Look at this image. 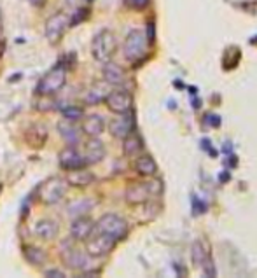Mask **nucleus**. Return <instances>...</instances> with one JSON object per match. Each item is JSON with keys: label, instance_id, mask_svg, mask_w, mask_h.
I'll return each mask as SVG.
<instances>
[{"label": "nucleus", "instance_id": "nucleus-27", "mask_svg": "<svg viewBox=\"0 0 257 278\" xmlns=\"http://www.w3.org/2000/svg\"><path fill=\"white\" fill-rule=\"evenodd\" d=\"M91 207H93L91 201H86V199H83V201L72 203V205L68 207V214H70V215H83L84 212H88Z\"/></svg>", "mask_w": 257, "mask_h": 278}, {"label": "nucleus", "instance_id": "nucleus-31", "mask_svg": "<svg viewBox=\"0 0 257 278\" xmlns=\"http://www.w3.org/2000/svg\"><path fill=\"white\" fill-rule=\"evenodd\" d=\"M46 276H65L63 271H58V269H49V271H44Z\"/></svg>", "mask_w": 257, "mask_h": 278}, {"label": "nucleus", "instance_id": "nucleus-11", "mask_svg": "<svg viewBox=\"0 0 257 278\" xmlns=\"http://www.w3.org/2000/svg\"><path fill=\"white\" fill-rule=\"evenodd\" d=\"M88 257L89 256L86 254V252L72 247V245L63 247V250H61V259L72 269H86V266H88Z\"/></svg>", "mask_w": 257, "mask_h": 278}, {"label": "nucleus", "instance_id": "nucleus-25", "mask_svg": "<svg viewBox=\"0 0 257 278\" xmlns=\"http://www.w3.org/2000/svg\"><path fill=\"white\" fill-rule=\"evenodd\" d=\"M191 254H193V261L196 266H201L203 261L207 259V252H205V247H203L201 242H194L193 243V248H191Z\"/></svg>", "mask_w": 257, "mask_h": 278}, {"label": "nucleus", "instance_id": "nucleus-14", "mask_svg": "<svg viewBox=\"0 0 257 278\" xmlns=\"http://www.w3.org/2000/svg\"><path fill=\"white\" fill-rule=\"evenodd\" d=\"M105 156V147L98 140L96 137H91V140L86 142L84 145V163L86 165H95V163L101 161Z\"/></svg>", "mask_w": 257, "mask_h": 278}, {"label": "nucleus", "instance_id": "nucleus-23", "mask_svg": "<svg viewBox=\"0 0 257 278\" xmlns=\"http://www.w3.org/2000/svg\"><path fill=\"white\" fill-rule=\"evenodd\" d=\"M122 140H124V144H122V149H124L126 156H137V154L140 153L142 142H140V138H138L137 135L130 133L128 137H124Z\"/></svg>", "mask_w": 257, "mask_h": 278}, {"label": "nucleus", "instance_id": "nucleus-26", "mask_svg": "<svg viewBox=\"0 0 257 278\" xmlns=\"http://www.w3.org/2000/svg\"><path fill=\"white\" fill-rule=\"evenodd\" d=\"M61 114H63V119H68V121H77L84 116V110L81 107H65L61 109Z\"/></svg>", "mask_w": 257, "mask_h": 278}, {"label": "nucleus", "instance_id": "nucleus-13", "mask_svg": "<svg viewBox=\"0 0 257 278\" xmlns=\"http://www.w3.org/2000/svg\"><path fill=\"white\" fill-rule=\"evenodd\" d=\"M60 166L63 170H73V168H79V166H86L84 158L79 154V150L75 149V145H67L63 150L60 153L58 156Z\"/></svg>", "mask_w": 257, "mask_h": 278}, {"label": "nucleus", "instance_id": "nucleus-18", "mask_svg": "<svg viewBox=\"0 0 257 278\" xmlns=\"http://www.w3.org/2000/svg\"><path fill=\"white\" fill-rule=\"evenodd\" d=\"M124 77L126 73L121 65L114 63V61H105L104 63V79L109 84H121L124 81Z\"/></svg>", "mask_w": 257, "mask_h": 278}, {"label": "nucleus", "instance_id": "nucleus-6", "mask_svg": "<svg viewBox=\"0 0 257 278\" xmlns=\"http://www.w3.org/2000/svg\"><path fill=\"white\" fill-rule=\"evenodd\" d=\"M70 24V19L65 12H56L51 18H47L46 21V28H44V34H46V39L51 46L58 44L61 40V37L67 32V27Z\"/></svg>", "mask_w": 257, "mask_h": 278}, {"label": "nucleus", "instance_id": "nucleus-29", "mask_svg": "<svg viewBox=\"0 0 257 278\" xmlns=\"http://www.w3.org/2000/svg\"><path fill=\"white\" fill-rule=\"evenodd\" d=\"M130 6L135 7V9H144V7L149 6V0H130Z\"/></svg>", "mask_w": 257, "mask_h": 278}, {"label": "nucleus", "instance_id": "nucleus-32", "mask_svg": "<svg viewBox=\"0 0 257 278\" xmlns=\"http://www.w3.org/2000/svg\"><path fill=\"white\" fill-rule=\"evenodd\" d=\"M28 2H30L34 7H44V6H46L47 0H28Z\"/></svg>", "mask_w": 257, "mask_h": 278}, {"label": "nucleus", "instance_id": "nucleus-24", "mask_svg": "<svg viewBox=\"0 0 257 278\" xmlns=\"http://www.w3.org/2000/svg\"><path fill=\"white\" fill-rule=\"evenodd\" d=\"M53 95H40L39 93V98L35 100V109L40 110V112H49V110H55L58 107L55 98H51Z\"/></svg>", "mask_w": 257, "mask_h": 278}, {"label": "nucleus", "instance_id": "nucleus-28", "mask_svg": "<svg viewBox=\"0 0 257 278\" xmlns=\"http://www.w3.org/2000/svg\"><path fill=\"white\" fill-rule=\"evenodd\" d=\"M201 266H205V269H207V275H208V276H214V275H215L214 263H212V259H210V257H208V256H207V259L203 261Z\"/></svg>", "mask_w": 257, "mask_h": 278}, {"label": "nucleus", "instance_id": "nucleus-15", "mask_svg": "<svg viewBox=\"0 0 257 278\" xmlns=\"http://www.w3.org/2000/svg\"><path fill=\"white\" fill-rule=\"evenodd\" d=\"M65 181L73 187H86V186H89V184L95 182V175H93L89 170H86L84 166H79V168L68 170V175Z\"/></svg>", "mask_w": 257, "mask_h": 278}, {"label": "nucleus", "instance_id": "nucleus-3", "mask_svg": "<svg viewBox=\"0 0 257 278\" xmlns=\"http://www.w3.org/2000/svg\"><path fill=\"white\" fill-rule=\"evenodd\" d=\"M67 181L61 177H49L39 189V199L44 205H55L67 193Z\"/></svg>", "mask_w": 257, "mask_h": 278}, {"label": "nucleus", "instance_id": "nucleus-1", "mask_svg": "<svg viewBox=\"0 0 257 278\" xmlns=\"http://www.w3.org/2000/svg\"><path fill=\"white\" fill-rule=\"evenodd\" d=\"M117 49V39L110 30H101L91 40V55L98 63L110 61Z\"/></svg>", "mask_w": 257, "mask_h": 278}, {"label": "nucleus", "instance_id": "nucleus-30", "mask_svg": "<svg viewBox=\"0 0 257 278\" xmlns=\"http://www.w3.org/2000/svg\"><path fill=\"white\" fill-rule=\"evenodd\" d=\"M154 40V24L149 23L147 24V42H152Z\"/></svg>", "mask_w": 257, "mask_h": 278}, {"label": "nucleus", "instance_id": "nucleus-33", "mask_svg": "<svg viewBox=\"0 0 257 278\" xmlns=\"http://www.w3.org/2000/svg\"><path fill=\"white\" fill-rule=\"evenodd\" d=\"M4 34V21H2V12H0V37Z\"/></svg>", "mask_w": 257, "mask_h": 278}, {"label": "nucleus", "instance_id": "nucleus-10", "mask_svg": "<svg viewBox=\"0 0 257 278\" xmlns=\"http://www.w3.org/2000/svg\"><path fill=\"white\" fill-rule=\"evenodd\" d=\"M133 126H135L133 116L130 112H124V114H119V117L110 121L109 132L116 138H124L133 132Z\"/></svg>", "mask_w": 257, "mask_h": 278}, {"label": "nucleus", "instance_id": "nucleus-7", "mask_svg": "<svg viewBox=\"0 0 257 278\" xmlns=\"http://www.w3.org/2000/svg\"><path fill=\"white\" fill-rule=\"evenodd\" d=\"M95 228L100 233H105V235L112 236L116 240H121L126 235V231H128L126 220L116 214H105L104 217H100Z\"/></svg>", "mask_w": 257, "mask_h": 278}, {"label": "nucleus", "instance_id": "nucleus-9", "mask_svg": "<svg viewBox=\"0 0 257 278\" xmlns=\"http://www.w3.org/2000/svg\"><path fill=\"white\" fill-rule=\"evenodd\" d=\"M105 104H107L109 110L116 114H124V112H130L132 110V105H133V98L130 95L128 91L124 89H114L110 91L107 96H105Z\"/></svg>", "mask_w": 257, "mask_h": 278}, {"label": "nucleus", "instance_id": "nucleus-4", "mask_svg": "<svg viewBox=\"0 0 257 278\" xmlns=\"http://www.w3.org/2000/svg\"><path fill=\"white\" fill-rule=\"evenodd\" d=\"M159 193H161V182L158 181L133 184L126 189V201L132 205H140L150 199V196H158Z\"/></svg>", "mask_w": 257, "mask_h": 278}, {"label": "nucleus", "instance_id": "nucleus-2", "mask_svg": "<svg viewBox=\"0 0 257 278\" xmlns=\"http://www.w3.org/2000/svg\"><path fill=\"white\" fill-rule=\"evenodd\" d=\"M65 83H67V68L58 65V67L51 68L47 73H44V77L37 84V93H40V95H55V93H58L63 88Z\"/></svg>", "mask_w": 257, "mask_h": 278}, {"label": "nucleus", "instance_id": "nucleus-12", "mask_svg": "<svg viewBox=\"0 0 257 278\" xmlns=\"http://www.w3.org/2000/svg\"><path fill=\"white\" fill-rule=\"evenodd\" d=\"M93 231H95V222L86 215H79L70 226V235L77 242H86Z\"/></svg>", "mask_w": 257, "mask_h": 278}, {"label": "nucleus", "instance_id": "nucleus-20", "mask_svg": "<svg viewBox=\"0 0 257 278\" xmlns=\"http://www.w3.org/2000/svg\"><path fill=\"white\" fill-rule=\"evenodd\" d=\"M109 93H110V89H109V83H107V81H105V83H100V84L91 86V89H89L88 95H86V104H89V105L100 104V102L105 100V96H107Z\"/></svg>", "mask_w": 257, "mask_h": 278}, {"label": "nucleus", "instance_id": "nucleus-19", "mask_svg": "<svg viewBox=\"0 0 257 278\" xmlns=\"http://www.w3.org/2000/svg\"><path fill=\"white\" fill-rule=\"evenodd\" d=\"M35 235L42 240H53L58 235V224L51 219H40L35 224Z\"/></svg>", "mask_w": 257, "mask_h": 278}, {"label": "nucleus", "instance_id": "nucleus-8", "mask_svg": "<svg viewBox=\"0 0 257 278\" xmlns=\"http://www.w3.org/2000/svg\"><path fill=\"white\" fill-rule=\"evenodd\" d=\"M117 240L112 238V236L105 235V233H100L98 231L96 235L89 236L86 240V254L89 257H101V256H107L110 250L114 248Z\"/></svg>", "mask_w": 257, "mask_h": 278}, {"label": "nucleus", "instance_id": "nucleus-16", "mask_svg": "<svg viewBox=\"0 0 257 278\" xmlns=\"http://www.w3.org/2000/svg\"><path fill=\"white\" fill-rule=\"evenodd\" d=\"M58 132L68 145H77L81 142V132L73 126V121L63 119L58 122Z\"/></svg>", "mask_w": 257, "mask_h": 278}, {"label": "nucleus", "instance_id": "nucleus-17", "mask_svg": "<svg viewBox=\"0 0 257 278\" xmlns=\"http://www.w3.org/2000/svg\"><path fill=\"white\" fill-rule=\"evenodd\" d=\"M105 130V122L101 119V116L98 114H91L83 121V133H86L88 137H98L101 135Z\"/></svg>", "mask_w": 257, "mask_h": 278}, {"label": "nucleus", "instance_id": "nucleus-21", "mask_svg": "<svg viewBox=\"0 0 257 278\" xmlns=\"http://www.w3.org/2000/svg\"><path fill=\"white\" fill-rule=\"evenodd\" d=\"M135 168L140 175H145V177H150L158 171V165L150 156H140L135 161Z\"/></svg>", "mask_w": 257, "mask_h": 278}, {"label": "nucleus", "instance_id": "nucleus-34", "mask_svg": "<svg viewBox=\"0 0 257 278\" xmlns=\"http://www.w3.org/2000/svg\"><path fill=\"white\" fill-rule=\"evenodd\" d=\"M89 2H91V0H89Z\"/></svg>", "mask_w": 257, "mask_h": 278}, {"label": "nucleus", "instance_id": "nucleus-22", "mask_svg": "<svg viewBox=\"0 0 257 278\" xmlns=\"http://www.w3.org/2000/svg\"><path fill=\"white\" fill-rule=\"evenodd\" d=\"M24 257H27V261L30 264H35V266H40V264L46 263L47 256L46 252L42 250V248L39 247H24Z\"/></svg>", "mask_w": 257, "mask_h": 278}, {"label": "nucleus", "instance_id": "nucleus-5", "mask_svg": "<svg viewBox=\"0 0 257 278\" xmlns=\"http://www.w3.org/2000/svg\"><path fill=\"white\" fill-rule=\"evenodd\" d=\"M147 49V37L142 30H132L128 34L124 40V46H122V51H124L126 60L130 61H137L140 60L142 56L145 55Z\"/></svg>", "mask_w": 257, "mask_h": 278}]
</instances>
